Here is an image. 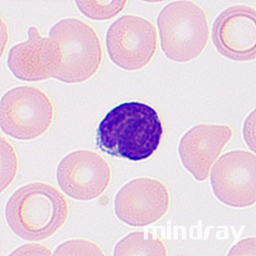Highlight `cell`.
I'll return each mask as SVG.
<instances>
[{
    "mask_svg": "<svg viewBox=\"0 0 256 256\" xmlns=\"http://www.w3.org/2000/svg\"><path fill=\"white\" fill-rule=\"evenodd\" d=\"M256 10L244 6L230 8L214 22L212 40L218 52L230 60L244 62L254 60Z\"/></svg>",
    "mask_w": 256,
    "mask_h": 256,
    "instance_id": "8fae6325",
    "label": "cell"
},
{
    "mask_svg": "<svg viewBox=\"0 0 256 256\" xmlns=\"http://www.w3.org/2000/svg\"><path fill=\"white\" fill-rule=\"evenodd\" d=\"M164 133L162 120L155 108L143 102H124L101 121L96 144L112 156L141 162L156 151Z\"/></svg>",
    "mask_w": 256,
    "mask_h": 256,
    "instance_id": "6da1fadb",
    "label": "cell"
},
{
    "mask_svg": "<svg viewBox=\"0 0 256 256\" xmlns=\"http://www.w3.org/2000/svg\"><path fill=\"white\" fill-rule=\"evenodd\" d=\"M169 206L166 186L161 182L148 178L128 183L118 192L114 202L118 218L134 227L155 222L165 215Z\"/></svg>",
    "mask_w": 256,
    "mask_h": 256,
    "instance_id": "9c48e42d",
    "label": "cell"
},
{
    "mask_svg": "<svg viewBox=\"0 0 256 256\" xmlns=\"http://www.w3.org/2000/svg\"><path fill=\"white\" fill-rule=\"evenodd\" d=\"M49 37L62 50L60 66L54 78L68 84L80 83L92 77L102 61V46L94 29L77 18L62 20L50 29Z\"/></svg>",
    "mask_w": 256,
    "mask_h": 256,
    "instance_id": "277c9868",
    "label": "cell"
},
{
    "mask_svg": "<svg viewBox=\"0 0 256 256\" xmlns=\"http://www.w3.org/2000/svg\"><path fill=\"white\" fill-rule=\"evenodd\" d=\"M106 44L110 57L117 66L126 70H138L148 65L155 54L156 28L144 18L125 15L109 28Z\"/></svg>",
    "mask_w": 256,
    "mask_h": 256,
    "instance_id": "8992f818",
    "label": "cell"
},
{
    "mask_svg": "<svg viewBox=\"0 0 256 256\" xmlns=\"http://www.w3.org/2000/svg\"><path fill=\"white\" fill-rule=\"evenodd\" d=\"M67 200L56 187L32 182L16 190L9 199L6 217L10 228L28 241L44 240L56 234L69 215Z\"/></svg>",
    "mask_w": 256,
    "mask_h": 256,
    "instance_id": "7a4b0ae2",
    "label": "cell"
},
{
    "mask_svg": "<svg viewBox=\"0 0 256 256\" xmlns=\"http://www.w3.org/2000/svg\"><path fill=\"white\" fill-rule=\"evenodd\" d=\"M111 169L106 160L92 150H82L64 158L56 172L58 184L69 197L87 201L102 196L111 180Z\"/></svg>",
    "mask_w": 256,
    "mask_h": 256,
    "instance_id": "52a82bcc",
    "label": "cell"
},
{
    "mask_svg": "<svg viewBox=\"0 0 256 256\" xmlns=\"http://www.w3.org/2000/svg\"><path fill=\"white\" fill-rule=\"evenodd\" d=\"M232 135L225 125L200 124L182 138L178 148L182 163L199 181L206 180L210 168Z\"/></svg>",
    "mask_w": 256,
    "mask_h": 256,
    "instance_id": "7c38bea8",
    "label": "cell"
},
{
    "mask_svg": "<svg viewBox=\"0 0 256 256\" xmlns=\"http://www.w3.org/2000/svg\"><path fill=\"white\" fill-rule=\"evenodd\" d=\"M80 12L87 18L98 20H110L125 8L126 1H76Z\"/></svg>",
    "mask_w": 256,
    "mask_h": 256,
    "instance_id": "5bb4252c",
    "label": "cell"
},
{
    "mask_svg": "<svg viewBox=\"0 0 256 256\" xmlns=\"http://www.w3.org/2000/svg\"><path fill=\"white\" fill-rule=\"evenodd\" d=\"M26 41L9 52L8 66L18 79L38 82L54 77L62 62V50L58 42L43 37L38 29L29 28Z\"/></svg>",
    "mask_w": 256,
    "mask_h": 256,
    "instance_id": "30bf717a",
    "label": "cell"
},
{
    "mask_svg": "<svg viewBox=\"0 0 256 256\" xmlns=\"http://www.w3.org/2000/svg\"><path fill=\"white\" fill-rule=\"evenodd\" d=\"M211 184L216 197L226 205L246 208L256 202V156L244 150L222 154L213 167Z\"/></svg>",
    "mask_w": 256,
    "mask_h": 256,
    "instance_id": "ba28073f",
    "label": "cell"
},
{
    "mask_svg": "<svg viewBox=\"0 0 256 256\" xmlns=\"http://www.w3.org/2000/svg\"><path fill=\"white\" fill-rule=\"evenodd\" d=\"M162 49L170 60L186 62L198 58L206 48L210 29L204 10L188 1L167 5L157 18Z\"/></svg>",
    "mask_w": 256,
    "mask_h": 256,
    "instance_id": "3957f363",
    "label": "cell"
},
{
    "mask_svg": "<svg viewBox=\"0 0 256 256\" xmlns=\"http://www.w3.org/2000/svg\"><path fill=\"white\" fill-rule=\"evenodd\" d=\"M53 104L46 94L32 86L8 92L1 102V127L20 140L36 138L48 130L54 120Z\"/></svg>",
    "mask_w": 256,
    "mask_h": 256,
    "instance_id": "5b68a950",
    "label": "cell"
},
{
    "mask_svg": "<svg viewBox=\"0 0 256 256\" xmlns=\"http://www.w3.org/2000/svg\"><path fill=\"white\" fill-rule=\"evenodd\" d=\"M166 255L164 244L148 233L136 232L128 236L117 246L116 255Z\"/></svg>",
    "mask_w": 256,
    "mask_h": 256,
    "instance_id": "4fadbf2b",
    "label": "cell"
}]
</instances>
